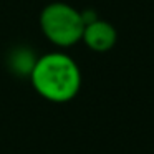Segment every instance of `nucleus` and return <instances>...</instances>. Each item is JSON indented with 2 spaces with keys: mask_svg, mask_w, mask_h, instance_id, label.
<instances>
[{
  "mask_svg": "<svg viewBox=\"0 0 154 154\" xmlns=\"http://www.w3.org/2000/svg\"><path fill=\"white\" fill-rule=\"evenodd\" d=\"M33 90L51 103H68L81 88V70L66 53L50 51L37 58L30 71Z\"/></svg>",
  "mask_w": 154,
  "mask_h": 154,
  "instance_id": "1",
  "label": "nucleus"
},
{
  "mask_svg": "<svg viewBox=\"0 0 154 154\" xmlns=\"http://www.w3.org/2000/svg\"><path fill=\"white\" fill-rule=\"evenodd\" d=\"M40 28L53 45L68 48L81 42L85 23L80 10L65 2H51L40 14Z\"/></svg>",
  "mask_w": 154,
  "mask_h": 154,
  "instance_id": "2",
  "label": "nucleus"
},
{
  "mask_svg": "<svg viewBox=\"0 0 154 154\" xmlns=\"http://www.w3.org/2000/svg\"><path fill=\"white\" fill-rule=\"evenodd\" d=\"M81 42L86 45L90 50L96 53L109 51L118 42V32L109 22L96 18L94 22L85 25Z\"/></svg>",
  "mask_w": 154,
  "mask_h": 154,
  "instance_id": "3",
  "label": "nucleus"
},
{
  "mask_svg": "<svg viewBox=\"0 0 154 154\" xmlns=\"http://www.w3.org/2000/svg\"><path fill=\"white\" fill-rule=\"evenodd\" d=\"M32 53L33 51L27 50V48H17L10 55V68L18 75H30L32 68L37 61V58Z\"/></svg>",
  "mask_w": 154,
  "mask_h": 154,
  "instance_id": "4",
  "label": "nucleus"
}]
</instances>
